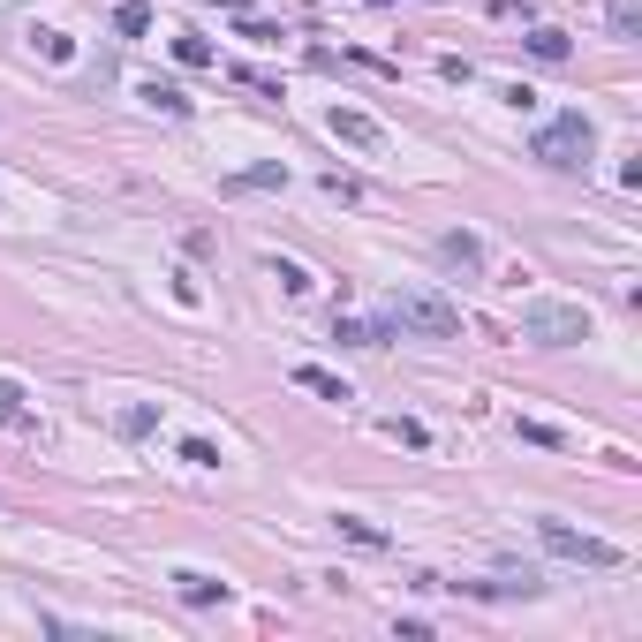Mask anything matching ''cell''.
<instances>
[{
  "label": "cell",
  "mask_w": 642,
  "mask_h": 642,
  "mask_svg": "<svg viewBox=\"0 0 642 642\" xmlns=\"http://www.w3.org/2000/svg\"><path fill=\"white\" fill-rule=\"evenodd\" d=\"M529 152H537L544 167H559V174H582V167H590V152H597V129H590V114H582V106L552 114V121L537 129V144H529Z\"/></svg>",
  "instance_id": "obj_1"
},
{
  "label": "cell",
  "mask_w": 642,
  "mask_h": 642,
  "mask_svg": "<svg viewBox=\"0 0 642 642\" xmlns=\"http://www.w3.org/2000/svg\"><path fill=\"white\" fill-rule=\"evenodd\" d=\"M386 318L401 325V333H423V340H461V310L446 303V295H431V288H401L386 303Z\"/></svg>",
  "instance_id": "obj_2"
},
{
  "label": "cell",
  "mask_w": 642,
  "mask_h": 642,
  "mask_svg": "<svg viewBox=\"0 0 642 642\" xmlns=\"http://www.w3.org/2000/svg\"><path fill=\"white\" fill-rule=\"evenodd\" d=\"M522 340H537V348H575V340H590V310L582 303H529Z\"/></svg>",
  "instance_id": "obj_3"
},
{
  "label": "cell",
  "mask_w": 642,
  "mask_h": 642,
  "mask_svg": "<svg viewBox=\"0 0 642 642\" xmlns=\"http://www.w3.org/2000/svg\"><path fill=\"white\" fill-rule=\"evenodd\" d=\"M537 537H544V552L552 559H575V567H620V544H605V537H590V529H567V522H552V514H544L537 522Z\"/></svg>",
  "instance_id": "obj_4"
},
{
  "label": "cell",
  "mask_w": 642,
  "mask_h": 642,
  "mask_svg": "<svg viewBox=\"0 0 642 642\" xmlns=\"http://www.w3.org/2000/svg\"><path fill=\"white\" fill-rule=\"evenodd\" d=\"M325 129H333L340 144H355V152H386V129H378L371 114H355V106H333V114H325Z\"/></svg>",
  "instance_id": "obj_5"
},
{
  "label": "cell",
  "mask_w": 642,
  "mask_h": 642,
  "mask_svg": "<svg viewBox=\"0 0 642 642\" xmlns=\"http://www.w3.org/2000/svg\"><path fill=\"white\" fill-rule=\"evenodd\" d=\"M174 597H182V605H227V582L197 575V567H174Z\"/></svg>",
  "instance_id": "obj_6"
},
{
  "label": "cell",
  "mask_w": 642,
  "mask_h": 642,
  "mask_svg": "<svg viewBox=\"0 0 642 642\" xmlns=\"http://www.w3.org/2000/svg\"><path fill=\"white\" fill-rule=\"evenodd\" d=\"M295 386H303V393H318V401H340V408H348L355 401V393H348V378H333V371H325V363H295Z\"/></svg>",
  "instance_id": "obj_7"
},
{
  "label": "cell",
  "mask_w": 642,
  "mask_h": 642,
  "mask_svg": "<svg viewBox=\"0 0 642 642\" xmlns=\"http://www.w3.org/2000/svg\"><path fill=\"white\" fill-rule=\"evenodd\" d=\"M257 189H288V167L272 159V167H242V174H227V197H257Z\"/></svg>",
  "instance_id": "obj_8"
},
{
  "label": "cell",
  "mask_w": 642,
  "mask_h": 642,
  "mask_svg": "<svg viewBox=\"0 0 642 642\" xmlns=\"http://www.w3.org/2000/svg\"><path fill=\"white\" fill-rule=\"evenodd\" d=\"M439 257H446V265H461V272H484V235H469V227H454V235L439 242Z\"/></svg>",
  "instance_id": "obj_9"
},
{
  "label": "cell",
  "mask_w": 642,
  "mask_h": 642,
  "mask_svg": "<svg viewBox=\"0 0 642 642\" xmlns=\"http://www.w3.org/2000/svg\"><path fill=\"white\" fill-rule=\"evenodd\" d=\"M522 46H529V53H537V61H544V68H559V61H567V53H575V46H567V31H552V23H537V31H529V38H522Z\"/></svg>",
  "instance_id": "obj_10"
},
{
  "label": "cell",
  "mask_w": 642,
  "mask_h": 642,
  "mask_svg": "<svg viewBox=\"0 0 642 642\" xmlns=\"http://www.w3.org/2000/svg\"><path fill=\"white\" fill-rule=\"evenodd\" d=\"M0 431H31V401L16 378H0Z\"/></svg>",
  "instance_id": "obj_11"
},
{
  "label": "cell",
  "mask_w": 642,
  "mask_h": 642,
  "mask_svg": "<svg viewBox=\"0 0 642 642\" xmlns=\"http://www.w3.org/2000/svg\"><path fill=\"white\" fill-rule=\"evenodd\" d=\"M174 61H182V68H212L220 53H212V38H197V31H174Z\"/></svg>",
  "instance_id": "obj_12"
},
{
  "label": "cell",
  "mask_w": 642,
  "mask_h": 642,
  "mask_svg": "<svg viewBox=\"0 0 642 642\" xmlns=\"http://www.w3.org/2000/svg\"><path fill=\"white\" fill-rule=\"evenodd\" d=\"M333 529H340L348 544H363V552H378V544H386V529H378V522H363V514H333Z\"/></svg>",
  "instance_id": "obj_13"
},
{
  "label": "cell",
  "mask_w": 642,
  "mask_h": 642,
  "mask_svg": "<svg viewBox=\"0 0 642 642\" xmlns=\"http://www.w3.org/2000/svg\"><path fill=\"white\" fill-rule=\"evenodd\" d=\"M144 106H159V114H189V91H182V84H159V76H152V84H144Z\"/></svg>",
  "instance_id": "obj_14"
},
{
  "label": "cell",
  "mask_w": 642,
  "mask_h": 642,
  "mask_svg": "<svg viewBox=\"0 0 642 642\" xmlns=\"http://www.w3.org/2000/svg\"><path fill=\"white\" fill-rule=\"evenodd\" d=\"M114 31L121 38H144V31H152V8H144V0H121V8H114Z\"/></svg>",
  "instance_id": "obj_15"
},
{
  "label": "cell",
  "mask_w": 642,
  "mask_h": 642,
  "mask_svg": "<svg viewBox=\"0 0 642 642\" xmlns=\"http://www.w3.org/2000/svg\"><path fill=\"white\" fill-rule=\"evenodd\" d=\"M386 439H393V446H408V454H423V446H431V431H423L416 416H393V423H386Z\"/></svg>",
  "instance_id": "obj_16"
},
{
  "label": "cell",
  "mask_w": 642,
  "mask_h": 642,
  "mask_svg": "<svg viewBox=\"0 0 642 642\" xmlns=\"http://www.w3.org/2000/svg\"><path fill=\"white\" fill-rule=\"evenodd\" d=\"M272 280H280L288 295H310V272L295 265V257H272Z\"/></svg>",
  "instance_id": "obj_17"
},
{
  "label": "cell",
  "mask_w": 642,
  "mask_h": 642,
  "mask_svg": "<svg viewBox=\"0 0 642 642\" xmlns=\"http://www.w3.org/2000/svg\"><path fill=\"white\" fill-rule=\"evenodd\" d=\"M642 31V0H612V38H635Z\"/></svg>",
  "instance_id": "obj_18"
},
{
  "label": "cell",
  "mask_w": 642,
  "mask_h": 642,
  "mask_svg": "<svg viewBox=\"0 0 642 642\" xmlns=\"http://www.w3.org/2000/svg\"><path fill=\"white\" fill-rule=\"evenodd\" d=\"M152 423H159V408H152V401H144V408H121V439H144Z\"/></svg>",
  "instance_id": "obj_19"
},
{
  "label": "cell",
  "mask_w": 642,
  "mask_h": 642,
  "mask_svg": "<svg viewBox=\"0 0 642 642\" xmlns=\"http://www.w3.org/2000/svg\"><path fill=\"white\" fill-rule=\"evenodd\" d=\"M514 431H522L529 446H567V431H552V423H537V416H522V423H514Z\"/></svg>",
  "instance_id": "obj_20"
},
{
  "label": "cell",
  "mask_w": 642,
  "mask_h": 642,
  "mask_svg": "<svg viewBox=\"0 0 642 642\" xmlns=\"http://www.w3.org/2000/svg\"><path fill=\"white\" fill-rule=\"evenodd\" d=\"M182 461H189V469H220V446H212V439H182Z\"/></svg>",
  "instance_id": "obj_21"
},
{
  "label": "cell",
  "mask_w": 642,
  "mask_h": 642,
  "mask_svg": "<svg viewBox=\"0 0 642 642\" xmlns=\"http://www.w3.org/2000/svg\"><path fill=\"white\" fill-rule=\"evenodd\" d=\"M333 340H340V348H371V325H355V318H333Z\"/></svg>",
  "instance_id": "obj_22"
},
{
  "label": "cell",
  "mask_w": 642,
  "mask_h": 642,
  "mask_svg": "<svg viewBox=\"0 0 642 642\" xmlns=\"http://www.w3.org/2000/svg\"><path fill=\"white\" fill-rule=\"evenodd\" d=\"M38 53H46V61H68V53H76V46H68L61 31H38Z\"/></svg>",
  "instance_id": "obj_23"
}]
</instances>
